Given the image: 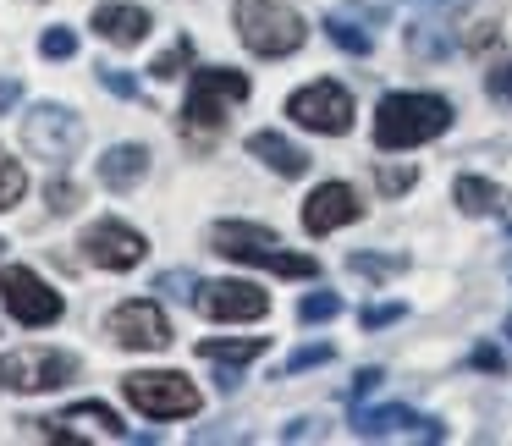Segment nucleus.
Instances as JSON below:
<instances>
[{
  "instance_id": "4",
  "label": "nucleus",
  "mask_w": 512,
  "mask_h": 446,
  "mask_svg": "<svg viewBox=\"0 0 512 446\" xmlns=\"http://www.w3.org/2000/svg\"><path fill=\"white\" fill-rule=\"evenodd\" d=\"M127 402H133L144 419H193L199 413V386L177 369H138V375L122 380Z\"/></svg>"
},
{
  "instance_id": "26",
  "label": "nucleus",
  "mask_w": 512,
  "mask_h": 446,
  "mask_svg": "<svg viewBox=\"0 0 512 446\" xmlns=\"http://www.w3.org/2000/svg\"><path fill=\"white\" fill-rule=\"evenodd\" d=\"M353 270H358V276H397V270H408V259H402V254H386V259L353 254Z\"/></svg>"
},
{
  "instance_id": "20",
  "label": "nucleus",
  "mask_w": 512,
  "mask_h": 446,
  "mask_svg": "<svg viewBox=\"0 0 512 446\" xmlns=\"http://www.w3.org/2000/svg\"><path fill=\"white\" fill-rule=\"evenodd\" d=\"M61 424H100L105 435H127V430H122V419H116V413L105 408V402H72V408L61 413Z\"/></svg>"
},
{
  "instance_id": "5",
  "label": "nucleus",
  "mask_w": 512,
  "mask_h": 446,
  "mask_svg": "<svg viewBox=\"0 0 512 446\" xmlns=\"http://www.w3.org/2000/svg\"><path fill=\"white\" fill-rule=\"evenodd\" d=\"M23 144H28V155H39V160H72L78 155V144H83V122L67 111V105H34V111L23 116Z\"/></svg>"
},
{
  "instance_id": "22",
  "label": "nucleus",
  "mask_w": 512,
  "mask_h": 446,
  "mask_svg": "<svg viewBox=\"0 0 512 446\" xmlns=\"http://www.w3.org/2000/svg\"><path fill=\"white\" fill-rule=\"evenodd\" d=\"M28 193V177H23V166H17L6 149H0V210H12L17 199Z\"/></svg>"
},
{
  "instance_id": "25",
  "label": "nucleus",
  "mask_w": 512,
  "mask_h": 446,
  "mask_svg": "<svg viewBox=\"0 0 512 446\" xmlns=\"http://www.w3.org/2000/svg\"><path fill=\"white\" fill-rule=\"evenodd\" d=\"M45 199H50V210H56V215H72V210H78V204H83V193H78V182L56 177V182H50V188H45Z\"/></svg>"
},
{
  "instance_id": "24",
  "label": "nucleus",
  "mask_w": 512,
  "mask_h": 446,
  "mask_svg": "<svg viewBox=\"0 0 512 446\" xmlns=\"http://www.w3.org/2000/svg\"><path fill=\"white\" fill-rule=\"evenodd\" d=\"M188 61H193V39H177V45H171L166 56H155V67H149V72H155V78H177V72L188 67Z\"/></svg>"
},
{
  "instance_id": "19",
  "label": "nucleus",
  "mask_w": 512,
  "mask_h": 446,
  "mask_svg": "<svg viewBox=\"0 0 512 446\" xmlns=\"http://www.w3.org/2000/svg\"><path fill=\"white\" fill-rule=\"evenodd\" d=\"M457 210L468 215H496L501 210V188L485 177H457Z\"/></svg>"
},
{
  "instance_id": "33",
  "label": "nucleus",
  "mask_w": 512,
  "mask_h": 446,
  "mask_svg": "<svg viewBox=\"0 0 512 446\" xmlns=\"http://www.w3.org/2000/svg\"><path fill=\"white\" fill-rule=\"evenodd\" d=\"M408 50L413 56H446V45L435 34H424V28H408Z\"/></svg>"
},
{
  "instance_id": "17",
  "label": "nucleus",
  "mask_w": 512,
  "mask_h": 446,
  "mask_svg": "<svg viewBox=\"0 0 512 446\" xmlns=\"http://www.w3.org/2000/svg\"><path fill=\"white\" fill-rule=\"evenodd\" d=\"M237 265H265V270H276V276H298V281H309V276H320V265H314L309 254H287V248H276V243H254V248H243V254H232Z\"/></svg>"
},
{
  "instance_id": "21",
  "label": "nucleus",
  "mask_w": 512,
  "mask_h": 446,
  "mask_svg": "<svg viewBox=\"0 0 512 446\" xmlns=\"http://www.w3.org/2000/svg\"><path fill=\"white\" fill-rule=\"evenodd\" d=\"M325 34H331V45H342L347 56H369V50H375V39H369L364 28L347 23V17H336V12H331V23H325Z\"/></svg>"
},
{
  "instance_id": "37",
  "label": "nucleus",
  "mask_w": 512,
  "mask_h": 446,
  "mask_svg": "<svg viewBox=\"0 0 512 446\" xmlns=\"http://www.w3.org/2000/svg\"><path fill=\"white\" fill-rule=\"evenodd\" d=\"M474 364H479V369H501V353H496V347H479Z\"/></svg>"
},
{
  "instance_id": "1",
  "label": "nucleus",
  "mask_w": 512,
  "mask_h": 446,
  "mask_svg": "<svg viewBox=\"0 0 512 446\" xmlns=\"http://www.w3.org/2000/svg\"><path fill=\"white\" fill-rule=\"evenodd\" d=\"M248 94H254V83H248L243 72L199 67V72H193V83H188V105H182V133H188L193 144H210V138L226 127V111L243 105Z\"/></svg>"
},
{
  "instance_id": "30",
  "label": "nucleus",
  "mask_w": 512,
  "mask_h": 446,
  "mask_svg": "<svg viewBox=\"0 0 512 446\" xmlns=\"http://www.w3.org/2000/svg\"><path fill=\"white\" fill-rule=\"evenodd\" d=\"M397 320H402V303H369V309L358 314L364 331H380V325H397Z\"/></svg>"
},
{
  "instance_id": "11",
  "label": "nucleus",
  "mask_w": 512,
  "mask_h": 446,
  "mask_svg": "<svg viewBox=\"0 0 512 446\" xmlns=\"http://www.w3.org/2000/svg\"><path fill=\"white\" fill-rule=\"evenodd\" d=\"M199 314L204 320H265L270 298L254 281H204L199 287Z\"/></svg>"
},
{
  "instance_id": "10",
  "label": "nucleus",
  "mask_w": 512,
  "mask_h": 446,
  "mask_svg": "<svg viewBox=\"0 0 512 446\" xmlns=\"http://www.w3.org/2000/svg\"><path fill=\"white\" fill-rule=\"evenodd\" d=\"M83 259L89 265H100V270H133L138 259H144V237L133 232L127 221H94L89 232H83Z\"/></svg>"
},
{
  "instance_id": "23",
  "label": "nucleus",
  "mask_w": 512,
  "mask_h": 446,
  "mask_svg": "<svg viewBox=\"0 0 512 446\" xmlns=\"http://www.w3.org/2000/svg\"><path fill=\"white\" fill-rule=\"evenodd\" d=\"M331 314H342V292H314V298L298 303V320H309V325L331 320Z\"/></svg>"
},
{
  "instance_id": "31",
  "label": "nucleus",
  "mask_w": 512,
  "mask_h": 446,
  "mask_svg": "<svg viewBox=\"0 0 512 446\" xmlns=\"http://www.w3.org/2000/svg\"><path fill=\"white\" fill-rule=\"evenodd\" d=\"M155 292H171V298H193L199 287H193V276H188V270H166V276L155 281Z\"/></svg>"
},
{
  "instance_id": "7",
  "label": "nucleus",
  "mask_w": 512,
  "mask_h": 446,
  "mask_svg": "<svg viewBox=\"0 0 512 446\" xmlns=\"http://www.w3.org/2000/svg\"><path fill=\"white\" fill-rule=\"evenodd\" d=\"M0 298H6V314L17 325H56L61 320V292H50L28 265L0 270Z\"/></svg>"
},
{
  "instance_id": "32",
  "label": "nucleus",
  "mask_w": 512,
  "mask_h": 446,
  "mask_svg": "<svg viewBox=\"0 0 512 446\" xmlns=\"http://www.w3.org/2000/svg\"><path fill=\"white\" fill-rule=\"evenodd\" d=\"M413 177H419V171H413V166H397V171H375L380 193H402V188H413Z\"/></svg>"
},
{
  "instance_id": "3",
  "label": "nucleus",
  "mask_w": 512,
  "mask_h": 446,
  "mask_svg": "<svg viewBox=\"0 0 512 446\" xmlns=\"http://www.w3.org/2000/svg\"><path fill=\"white\" fill-rule=\"evenodd\" d=\"M237 34L254 56L276 61V56H292L303 45V17L281 0H237Z\"/></svg>"
},
{
  "instance_id": "27",
  "label": "nucleus",
  "mask_w": 512,
  "mask_h": 446,
  "mask_svg": "<svg viewBox=\"0 0 512 446\" xmlns=\"http://www.w3.org/2000/svg\"><path fill=\"white\" fill-rule=\"evenodd\" d=\"M39 50H45L50 61H67V56H78V34H72V28H50V34L39 39Z\"/></svg>"
},
{
  "instance_id": "12",
  "label": "nucleus",
  "mask_w": 512,
  "mask_h": 446,
  "mask_svg": "<svg viewBox=\"0 0 512 446\" xmlns=\"http://www.w3.org/2000/svg\"><path fill=\"white\" fill-rule=\"evenodd\" d=\"M358 441H386V435H424V441H446V430L435 419H419L413 408H358L353 413Z\"/></svg>"
},
{
  "instance_id": "15",
  "label": "nucleus",
  "mask_w": 512,
  "mask_h": 446,
  "mask_svg": "<svg viewBox=\"0 0 512 446\" xmlns=\"http://www.w3.org/2000/svg\"><path fill=\"white\" fill-rule=\"evenodd\" d=\"M144 177H149V149L144 144H116V149H105V155H100V182L111 193L138 188Z\"/></svg>"
},
{
  "instance_id": "16",
  "label": "nucleus",
  "mask_w": 512,
  "mask_h": 446,
  "mask_svg": "<svg viewBox=\"0 0 512 446\" xmlns=\"http://www.w3.org/2000/svg\"><path fill=\"white\" fill-rule=\"evenodd\" d=\"M248 155L265 160L276 177H303V171H309V155H303L298 144H287L281 133H254V138H248Z\"/></svg>"
},
{
  "instance_id": "9",
  "label": "nucleus",
  "mask_w": 512,
  "mask_h": 446,
  "mask_svg": "<svg viewBox=\"0 0 512 446\" xmlns=\"http://www.w3.org/2000/svg\"><path fill=\"white\" fill-rule=\"evenodd\" d=\"M105 331H111L116 347H127V353H160V347H171V320L160 314V303H149V298H133V303H122V309H111Z\"/></svg>"
},
{
  "instance_id": "28",
  "label": "nucleus",
  "mask_w": 512,
  "mask_h": 446,
  "mask_svg": "<svg viewBox=\"0 0 512 446\" xmlns=\"http://www.w3.org/2000/svg\"><path fill=\"white\" fill-rule=\"evenodd\" d=\"M325 358H336V347H331V342H309V347H298V353L287 358V375H298V369H314V364H325Z\"/></svg>"
},
{
  "instance_id": "6",
  "label": "nucleus",
  "mask_w": 512,
  "mask_h": 446,
  "mask_svg": "<svg viewBox=\"0 0 512 446\" xmlns=\"http://www.w3.org/2000/svg\"><path fill=\"white\" fill-rule=\"evenodd\" d=\"M78 375V358L61 353V347H28V353L0 358V386L12 391H56Z\"/></svg>"
},
{
  "instance_id": "34",
  "label": "nucleus",
  "mask_w": 512,
  "mask_h": 446,
  "mask_svg": "<svg viewBox=\"0 0 512 446\" xmlns=\"http://www.w3.org/2000/svg\"><path fill=\"white\" fill-rule=\"evenodd\" d=\"M490 100L512 105V61H501V67L490 72Z\"/></svg>"
},
{
  "instance_id": "29",
  "label": "nucleus",
  "mask_w": 512,
  "mask_h": 446,
  "mask_svg": "<svg viewBox=\"0 0 512 446\" xmlns=\"http://www.w3.org/2000/svg\"><path fill=\"white\" fill-rule=\"evenodd\" d=\"M100 83L116 94V100H138V78H133V72H122V67H100Z\"/></svg>"
},
{
  "instance_id": "35",
  "label": "nucleus",
  "mask_w": 512,
  "mask_h": 446,
  "mask_svg": "<svg viewBox=\"0 0 512 446\" xmlns=\"http://www.w3.org/2000/svg\"><path fill=\"white\" fill-rule=\"evenodd\" d=\"M380 380H386V375H380L375 364H369V369H358V375H353V397H369V391H375Z\"/></svg>"
},
{
  "instance_id": "39",
  "label": "nucleus",
  "mask_w": 512,
  "mask_h": 446,
  "mask_svg": "<svg viewBox=\"0 0 512 446\" xmlns=\"http://www.w3.org/2000/svg\"><path fill=\"white\" fill-rule=\"evenodd\" d=\"M0 248H6V243H0Z\"/></svg>"
},
{
  "instance_id": "14",
  "label": "nucleus",
  "mask_w": 512,
  "mask_h": 446,
  "mask_svg": "<svg viewBox=\"0 0 512 446\" xmlns=\"http://www.w3.org/2000/svg\"><path fill=\"white\" fill-rule=\"evenodd\" d=\"M94 34L116 50H133L149 39V12L144 6H127V0H105L100 12H94Z\"/></svg>"
},
{
  "instance_id": "2",
  "label": "nucleus",
  "mask_w": 512,
  "mask_h": 446,
  "mask_svg": "<svg viewBox=\"0 0 512 446\" xmlns=\"http://www.w3.org/2000/svg\"><path fill=\"white\" fill-rule=\"evenodd\" d=\"M452 127V105L441 94H386L375 111V144L380 149H413L424 138H441Z\"/></svg>"
},
{
  "instance_id": "8",
  "label": "nucleus",
  "mask_w": 512,
  "mask_h": 446,
  "mask_svg": "<svg viewBox=\"0 0 512 446\" xmlns=\"http://www.w3.org/2000/svg\"><path fill=\"white\" fill-rule=\"evenodd\" d=\"M287 116L298 127H309V133L336 138V133H347V127H353V94L336 89V83H309V89H298L287 100Z\"/></svg>"
},
{
  "instance_id": "13",
  "label": "nucleus",
  "mask_w": 512,
  "mask_h": 446,
  "mask_svg": "<svg viewBox=\"0 0 512 446\" xmlns=\"http://www.w3.org/2000/svg\"><path fill=\"white\" fill-rule=\"evenodd\" d=\"M358 215H364V204H358V193L347 188V182H320V188L309 193V204H303L309 237H325V232H336V226L358 221Z\"/></svg>"
},
{
  "instance_id": "38",
  "label": "nucleus",
  "mask_w": 512,
  "mask_h": 446,
  "mask_svg": "<svg viewBox=\"0 0 512 446\" xmlns=\"http://www.w3.org/2000/svg\"><path fill=\"white\" fill-rule=\"evenodd\" d=\"M424 6H457V0H424Z\"/></svg>"
},
{
  "instance_id": "36",
  "label": "nucleus",
  "mask_w": 512,
  "mask_h": 446,
  "mask_svg": "<svg viewBox=\"0 0 512 446\" xmlns=\"http://www.w3.org/2000/svg\"><path fill=\"white\" fill-rule=\"evenodd\" d=\"M17 100H23V83H17V78H0V116L12 111Z\"/></svg>"
},
{
  "instance_id": "18",
  "label": "nucleus",
  "mask_w": 512,
  "mask_h": 446,
  "mask_svg": "<svg viewBox=\"0 0 512 446\" xmlns=\"http://www.w3.org/2000/svg\"><path fill=\"white\" fill-rule=\"evenodd\" d=\"M259 353H265V336H232V342L210 336V342H199V358H210V364H248Z\"/></svg>"
}]
</instances>
